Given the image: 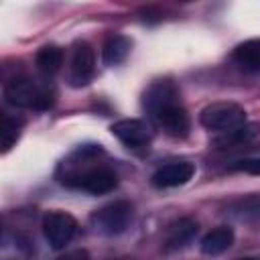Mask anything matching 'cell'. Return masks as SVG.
Here are the masks:
<instances>
[{
	"label": "cell",
	"mask_w": 260,
	"mask_h": 260,
	"mask_svg": "<svg viewBox=\"0 0 260 260\" xmlns=\"http://www.w3.org/2000/svg\"><path fill=\"white\" fill-rule=\"evenodd\" d=\"M4 100L14 108H35L39 112L49 110L55 102L51 91L39 89L26 77H14L4 85Z\"/></svg>",
	"instance_id": "1"
},
{
	"label": "cell",
	"mask_w": 260,
	"mask_h": 260,
	"mask_svg": "<svg viewBox=\"0 0 260 260\" xmlns=\"http://www.w3.org/2000/svg\"><path fill=\"white\" fill-rule=\"evenodd\" d=\"M199 122L203 128L223 134L246 124V110L234 102H215L201 110Z\"/></svg>",
	"instance_id": "2"
},
{
	"label": "cell",
	"mask_w": 260,
	"mask_h": 260,
	"mask_svg": "<svg viewBox=\"0 0 260 260\" xmlns=\"http://www.w3.org/2000/svg\"><path fill=\"white\" fill-rule=\"evenodd\" d=\"M63 183L67 187L81 189V191H87L91 195H104V193H110V191L116 189L118 177L108 167H91V169H85V171L69 173L63 179Z\"/></svg>",
	"instance_id": "3"
},
{
	"label": "cell",
	"mask_w": 260,
	"mask_h": 260,
	"mask_svg": "<svg viewBox=\"0 0 260 260\" xmlns=\"http://www.w3.org/2000/svg\"><path fill=\"white\" fill-rule=\"evenodd\" d=\"M130 221H132V205L128 201H112L91 215V225L95 228V232L106 236L122 234Z\"/></svg>",
	"instance_id": "4"
},
{
	"label": "cell",
	"mask_w": 260,
	"mask_h": 260,
	"mask_svg": "<svg viewBox=\"0 0 260 260\" xmlns=\"http://www.w3.org/2000/svg\"><path fill=\"white\" fill-rule=\"evenodd\" d=\"M77 232V221L67 211H51L43 217V236L53 250L65 248Z\"/></svg>",
	"instance_id": "5"
},
{
	"label": "cell",
	"mask_w": 260,
	"mask_h": 260,
	"mask_svg": "<svg viewBox=\"0 0 260 260\" xmlns=\"http://www.w3.org/2000/svg\"><path fill=\"white\" fill-rule=\"evenodd\" d=\"M112 134L122 142L126 144L128 148H138V146H146L152 138V130L150 126L144 122V120H138V118H124V120H118L110 126Z\"/></svg>",
	"instance_id": "6"
},
{
	"label": "cell",
	"mask_w": 260,
	"mask_h": 260,
	"mask_svg": "<svg viewBox=\"0 0 260 260\" xmlns=\"http://www.w3.org/2000/svg\"><path fill=\"white\" fill-rule=\"evenodd\" d=\"M154 122L158 128H162L169 136H175V138H183L189 134V114L185 112V108L177 102V104H171L162 110H158L154 116Z\"/></svg>",
	"instance_id": "7"
},
{
	"label": "cell",
	"mask_w": 260,
	"mask_h": 260,
	"mask_svg": "<svg viewBox=\"0 0 260 260\" xmlns=\"http://www.w3.org/2000/svg\"><path fill=\"white\" fill-rule=\"evenodd\" d=\"M95 71V55L87 43H77L71 57V83L75 87L87 85Z\"/></svg>",
	"instance_id": "8"
},
{
	"label": "cell",
	"mask_w": 260,
	"mask_h": 260,
	"mask_svg": "<svg viewBox=\"0 0 260 260\" xmlns=\"http://www.w3.org/2000/svg\"><path fill=\"white\" fill-rule=\"evenodd\" d=\"M193 175H195L193 162L177 160V162H169V165H162L160 169H156L152 175V185L158 189H171V187L185 185Z\"/></svg>",
	"instance_id": "9"
},
{
	"label": "cell",
	"mask_w": 260,
	"mask_h": 260,
	"mask_svg": "<svg viewBox=\"0 0 260 260\" xmlns=\"http://www.w3.org/2000/svg\"><path fill=\"white\" fill-rule=\"evenodd\" d=\"M177 102H179V91H177L175 83L167 81V79L154 81L144 91V98H142V104L150 112V116H154L158 110H162V108H167L171 104H177Z\"/></svg>",
	"instance_id": "10"
},
{
	"label": "cell",
	"mask_w": 260,
	"mask_h": 260,
	"mask_svg": "<svg viewBox=\"0 0 260 260\" xmlns=\"http://www.w3.org/2000/svg\"><path fill=\"white\" fill-rule=\"evenodd\" d=\"M197 221L191 217H183L175 223L169 225L167 236H165V250L167 252H175V250H183L187 248L195 236H197Z\"/></svg>",
	"instance_id": "11"
},
{
	"label": "cell",
	"mask_w": 260,
	"mask_h": 260,
	"mask_svg": "<svg viewBox=\"0 0 260 260\" xmlns=\"http://www.w3.org/2000/svg\"><path fill=\"white\" fill-rule=\"evenodd\" d=\"M232 244H234V232H232V228L219 225V228L207 232V234L201 238L199 248H201V252L207 254V256H217V254L225 252Z\"/></svg>",
	"instance_id": "12"
},
{
	"label": "cell",
	"mask_w": 260,
	"mask_h": 260,
	"mask_svg": "<svg viewBox=\"0 0 260 260\" xmlns=\"http://www.w3.org/2000/svg\"><path fill=\"white\" fill-rule=\"evenodd\" d=\"M132 49V41L124 35H112L102 47V59L106 65H120L126 61Z\"/></svg>",
	"instance_id": "13"
},
{
	"label": "cell",
	"mask_w": 260,
	"mask_h": 260,
	"mask_svg": "<svg viewBox=\"0 0 260 260\" xmlns=\"http://www.w3.org/2000/svg\"><path fill=\"white\" fill-rule=\"evenodd\" d=\"M234 59L246 71H260V39H250L238 45Z\"/></svg>",
	"instance_id": "14"
},
{
	"label": "cell",
	"mask_w": 260,
	"mask_h": 260,
	"mask_svg": "<svg viewBox=\"0 0 260 260\" xmlns=\"http://www.w3.org/2000/svg\"><path fill=\"white\" fill-rule=\"evenodd\" d=\"M260 132V126L258 124H244L236 130H230V132H223L217 140H215V146L219 148H228V146H238V144H246L250 142L256 134Z\"/></svg>",
	"instance_id": "15"
},
{
	"label": "cell",
	"mask_w": 260,
	"mask_h": 260,
	"mask_svg": "<svg viewBox=\"0 0 260 260\" xmlns=\"http://www.w3.org/2000/svg\"><path fill=\"white\" fill-rule=\"evenodd\" d=\"M37 67L39 71L47 73V75H53L61 69V63H63V51L55 45H47L43 47L39 53H37Z\"/></svg>",
	"instance_id": "16"
},
{
	"label": "cell",
	"mask_w": 260,
	"mask_h": 260,
	"mask_svg": "<svg viewBox=\"0 0 260 260\" xmlns=\"http://www.w3.org/2000/svg\"><path fill=\"white\" fill-rule=\"evenodd\" d=\"M20 120H16V118H10V116H4L2 118V128H0V142H2V152H8L14 144H16V140H18V136H20Z\"/></svg>",
	"instance_id": "17"
},
{
	"label": "cell",
	"mask_w": 260,
	"mask_h": 260,
	"mask_svg": "<svg viewBox=\"0 0 260 260\" xmlns=\"http://www.w3.org/2000/svg\"><path fill=\"white\" fill-rule=\"evenodd\" d=\"M234 171H242L248 175H260V158H242L232 165Z\"/></svg>",
	"instance_id": "18"
},
{
	"label": "cell",
	"mask_w": 260,
	"mask_h": 260,
	"mask_svg": "<svg viewBox=\"0 0 260 260\" xmlns=\"http://www.w3.org/2000/svg\"><path fill=\"white\" fill-rule=\"evenodd\" d=\"M59 260H89V256H87V252H83V250H77V252L65 254V256H63V258H59Z\"/></svg>",
	"instance_id": "19"
},
{
	"label": "cell",
	"mask_w": 260,
	"mask_h": 260,
	"mask_svg": "<svg viewBox=\"0 0 260 260\" xmlns=\"http://www.w3.org/2000/svg\"><path fill=\"white\" fill-rule=\"evenodd\" d=\"M238 260H258V258H238Z\"/></svg>",
	"instance_id": "20"
}]
</instances>
